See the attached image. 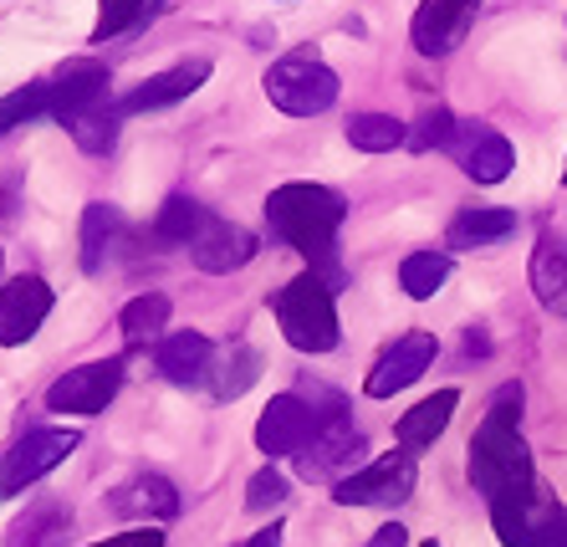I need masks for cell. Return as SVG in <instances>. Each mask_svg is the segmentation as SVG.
<instances>
[{
    "instance_id": "cell-1",
    "label": "cell",
    "mask_w": 567,
    "mask_h": 547,
    "mask_svg": "<svg viewBox=\"0 0 567 547\" xmlns=\"http://www.w3.org/2000/svg\"><path fill=\"white\" fill-rule=\"evenodd\" d=\"M348 220V200L332 185H312V179H291V185H277L266 195V226L281 246H291L297 256L312 261V271L338 292L343 281V267L332 256V240Z\"/></svg>"
},
{
    "instance_id": "cell-2",
    "label": "cell",
    "mask_w": 567,
    "mask_h": 547,
    "mask_svg": "<svg viewBox=\"0 0 567 547\" xmlns=\"http://www.w3.org/2000/svg\"><path fill=\"white\" fill-rule=\"evenodd\" d=\"M522 404H527V389L502 384L486 400V420L471 435V486L486 502L516 492V486H532V451L522 441Z\"/></svg>"
},
{
    "instance_id": "cell-3",
    "label": "cell",
    "mask_w": 567,
    "mask_h": 547,
    "mask_svg": "<svg viewBox=\"0 0 567 547\" xmlns=\"http://www.w3.org/2000/svg\"><path fill=\"white\" fill-rule=\"evenodd\" d=\"M271 312H277V328L297 353H332L338 348V302H332V287L317 271L291 277L277 297H271Z\"/></svg>"
},
{
    "instance_id": "cell-4",
    "label": "cell",
    "mask_w": 567,
    "mask_h": 547,
    "mask_svg": "<svg viewBox=\"0 0 567 547\" xmlns=\"http://www.w3.org/2000/svg\"><path fill=\"white\" fill-rule=\"evenodd\" d=\"M271 107L291 113V118H317L338 103V72L322 62L317 52H291L281 62H271L261 78Z\"/></svg>"
},
{
    "instance_id": "cell-5",
    "label": "cell",
    "mask_w": 567,
    "mask_h": 547,
    "mask_svg": "<svg viewBox=\"0 0 567 547\" xmlns=\"http://www.w3.org/2000/svg\"><path fill=\"white\" fill-rule=\"evenodd\" d=\"M414 455L410 451H394V455H379L369 461L363 471H353L348 481L332 486V502L338 507H399V502H410L414 496Z\"/></svg>"
},
{
    "instance_id": "cell-6",
    "label": "cell",
    "mask_w": 567,
    "mask_h": 547,
    "mask_svg": "<svg viewBox=\"0 0 567 547\" xmlns=\"http://www.w3.org/2000/svg\"><path fill=\"white\" fill-rule=\"evenodd\" d=\"M363 451H369V441H363V430L348 420V414H332V420H322L312 435V445H307L302 455H297V476L302 481H348L353 471H363Z\"/></svg>"
},
{
    "instance_id": "cell-7",
    "label": "cell",
    "mask_w": 567,
    "mask_h": 547,
    "mask_svg": "<svg viewBox=\"0 0 567 547\" xmlns=\"http://www.w3.org/2000/svg\"><path fill=\"white\" fill-rule=\"evenodd\" d=\"M118 389H123V359L78 363V369H66V374L47 389V410H56V414H103Z\"/></svg>"
},
{
    "instance_id": "cell-8",
    "label": "cell",
    "mask_w": 567,
    "mask_h": 547,
    "mask_svg": "<svg viewBox=\"0 0 567 547\" xmlns=\"http://www.w3.org/2000/svg\"><path fill=\"white\" fill-rule=\"evenodd\" d=\"M317 410L302 400V394H277V400L261 410V420H256V451L266 455V461H281V455H297L312 445L317 435Z\"/></svg>"
},
{
    "instance_id": "cell-9",
    "label": "cell",
    "mask_w": 567,
    "mask_h": 547,
    "mask_svg": "<svg viewBox=\"0 0 567 547\" xmlns=\"http://www.w3.org/2000/svg\"><path fill=\"white\" fill-rule=\"evenodd\" d=\"M78 445H82L78 430H31L27 441H16V451L0 466V496H21L31 481H41L47 471L62 466Z\"/></svg>"
},
{
    "instance_id": "cell-10",
    "label": "cell",
    "mask_w": 567,
    "mask_h": 547,
    "mask_svg": "<svg viewBox=\"0 0 567 547\" xmlns=\"http://www.w3.org/2000/svg\"><path fill=\"white\" fill-rule=\"evenodd\" d=\"M47 82H52V107H47V118H56L62 128L103 113L107 93H113V72H107L103 62H66V68Z\"/></svg>"
},
{
    "instance_id": "cell-11",
    "label": "cell",
    "mask_w": 567,
    "mask_h": 547,
    "mask_svg": "<svg viewBox=\"0 0 567 547\" xmlns=\"http://www.w3.org/2000/svg\"><path fill=\"white\" fill-rule=\"evenodd\" d=\"M440 353V338L435 333H404L394 338V348H383L379 363L369 369V379H363V394L369 400H394L399 389H410L424 379V369L435 363Z\"/></svg>"
},
{
    "instance_id": "cell-12",
    "label": "cell",
    "mask_w": 567,
    "mask_h": 547,
    "mask_svg": "<svg viewBox=\"0 0 567 547\" xmlns=\"http://www.w3.org/2000/svg\"><path fill=\"white\" fill-rule=\"evenodd\" d=\"M52 287L41 277H11L6 287H0V348H21L31 343V338L41 333V322H47V312H52Z\"/></svg>"
},
{
    "instance_id": "cell-13",
    "label": "cell",
    "mask_w": 567,
    "mask_h": 547,
    "mask_svg": "<svg viewBox=\"0 0 567 547\" xmlns=\"http://www.w3.org/2000/svg\"><path fill=\"white\" fill-rule=\"evenodd\" d=\"M481 0H420V11L410 21V41L420 56H450L475 27Z\"/></svg>"
},
{
    "instance_id": "cell-14",
    "label": "cell",
    "mask_w": 567,
    "mask_h": 547,
    "mask_svg": "<svg viewBox=\"0 0 567 547\" xmlns=\"http://www.w3.org/2000/svg\"><path fill=\"white\" fill-rule=\"evenodd\" d=\"M256 236L246 226H236V220H220V215H210L205 220V230H199V240L189 246V261H195L199 271H210V277H230V271L251 267L256 261Z\"/></svg>"
},
{
    "instance_id": "cell-15",
    "label": "cell",
    "mask_w": 567,
    "mask_h": 547,
    "mask_svg": "<svg viewBox=\"0 0 567 547\" xmlns=\"http://www.w3.org/2000/svg\"><path fill=\"white\" fill-rule=\"evenodd\" d=\"M553 507L557 502L542 496L537 481H532V486H516V492H506V496H496V502H491V522H496L502 547H537L542 522L553 517Z\"/></svg>"
},
{
    "instance_id": "cell-16",
    "label": "cell",
    "mask_w": 567,
    "mask_h": 547,
    "mask_svg": "<svg viewBox=\"0 0 567 547\" xmlns=\"http://www.w3.org/2000/svg\"><path fill=\"white\" fill-rule=\"evenodd\" d=\"M450 154H455V164L471 174L475 185H502L506 174H512V164H516L512 144H506L496 128H486V123H461V134H455V144H450Z\"/></svg>"
},
{
    "instance_id": "cell-17",
    "label": "cell",
    "mask_w": 567,
    "mask_h": 547,
    "mask_svg": "<svg viewBox=\"0 0 567 547\" xmlns=\"http://www.w3.org/2000/svg\"><path fill=\"white\" fill-rule=\"evenodd\" d=\"M107 512H113V517H128V522L154 527V522L179 517V492H174V481L154 476V471H138V476L123 481L118 492L107 496Z\"/></svg>"
},
{
    "instance_id": "cell-18",
    "label": "cell",
    "mask_w": 567,
    "mask_h": 547,
    "mask_svg": "<svg viewBox=\"0 0 567 547\" xmlns=\"http://www.w3.org/2000/svg\"><path fill=\"white\" fill-rule=\"evenodd\" d=\"M205 82H210V62H205V56H189V62H179V68L148 78L144 87H133V93L118 103V113H154V107L185 103L189 93H199V87H205Z\"/></svg>"
},
{
    "instance_id": "cell-19",
    "label": "cell",
    "mask_w": 567,
    "mask_h": 547,
    "mask_svg": "<svg viewBox=\"0 0 567 547\" xmlns=\"http://www.w3.org/2000/svg\"><path fill=\"white\" fill-rule=\"evenodd\" d=\"M215 353H220V348H215L210 338H205V333H189V328H185V333L158 338L154 363H158V374L169 379V384L195 389V384H205V379H210Z\"/></svg>"
},
{
    "instance_id": "cell-20",
    "label": "cell",
    "mask_w": 567,
    "mask_h": 547,
    "mask_svg": "<svg viewBox=\"0 0 567 547\" xmlns=\"http://www.w3.org/2000/svg\"><path fill=\"white\" fill-rule=\"evenodd\" d=\"M123 246H128V215H123L118 205L93 200L82 210V271L97 277Z\"/></svg>"
},
{
    "instance_id": "cell-21",
    "label": "cell",
    "mask_w": 567,
    "mask_h": 547,
    "mask_svg": "<svg viewBox=\"0 0 567 547\" xmlns=\"http://www.w3.org/2000/svg\"><path fill=\"white\" fill-rule=\"evenodd\" d=\"M455 404H461V389H440V394H430V400H420L414 410L399 414V425H394V441L404 445L410 455L430 451V445L445 435V425L455 420Z\"/></svg>"
},
{
    "instance_id": "cell-22",
    "label": "cell",
    "mask_w": 567,
    "mask_h": 547,
    "mask_svg": "<svg viewBox=\"0 0 567 547\" xmlns=\"http://www.w3.org/2000/svg\"><path fill=\"white\" fill-rule=\"evenodd\" d=\"M532 292H537L542 312L567 318V246L557 236H542L537 251H532Z\"/></svg>"
},
{
    "instance_id": "cell-23",
    "label": "cell",
    "mask_w": 567,
    "mask_h": 547,
    "mask_svg": "<svg viewBox=\"0 0 567 547\" xmlns=\"http://www.w3.org/2000/svg\"><path fill=\"white\" fill-rule=\"evenodd\" d=\"M506 236H516V210L475 205V210H461L450 220L445 246H455V251H486V246H502Z\"/></svg>"
},
{
    "instance_id": "cell-24",
    "label": "cell",
    "mask_w": 567,
    "mask_h": 547,
    "mask_svg": "<svg viewBox=\"0 0 567 547\" xmlns=\"http://www.w3.org/2000/svg\"><path fill=\"white\" fill-rule=\"evenodd\" d=\"M256 379H261V353H256L251 343H225L220 353H215L205 384H210L215 400H240Z\"/></svg>"
},
{
    "instance_id": "cell-25",
    "label": "cell",
    "mask_w": 567,
    "mask_h": 547,
    "mask_svg": "<svg viewBox=\"0 0 567 547\" xmlns=\"http://www.w3.org/2000/svg\"><path fill=\"white\" fill-rule=\"evenodd\" d=\"M118 328H123V343L128 348H148L154 338H164V328H169V297L138 292L128 308L118 312Z\"/></svg>"
},
{
    "instance_id": "cell-26",
    "label": "cell",
    "mask_w": 567,
    "mask_h": 547,
    "mask_svg": "<svg viewBox=\"0 0 567 547\" xmlns=\"http://www.w3.org/2000/svg\"><path fill=\"white\" fill-rule=\"evenodd\" d=\"M205 220H210V210H205L199 200H189V195H169L164 210L154 215V240H164V246H195L199 230H205Z\"/></svg>"
},
{
    "instance_id": "cell-27",
    "label": "cell",
    "mask_w": 567,
    "mask_h": 547,
    "mask_svg": "<svg viewBox=\"0 0 567 547\" xmlns=\"http://www.w3.org/2000/svg\"><path fill=\"white\" fill-rule=\"evenodd\" d=\"M450 271H455V261H450L445 251H410L399 261V287H404V297H414V302H430L450 281Z\"/></svg>"
},
{
    "instance_id": "cell-28",
    "label": "cell",
    "mask_w": 567,
    "mask_h": 547,
    "mask_svg": "<svg viewBox=\"0 0 567 547\" xmlns=\"http://www.w3.org/2000/svg\"><path fill=\"white\" fill-rule=\"evenodd\" d=\"M348 144L363 148V154H389V148L410 144V128L389 113H353L348 118Z\"/></svg>"
},
{
    "instance_id": "cell-29",
    "label": "cell",
    "mask_w": 567,
    "mask_h": 547,
    "mask_svg": "<svg viewBox=\"0 0 567 547\" xmlns=\"http://www.w3.org/2000/svg\"><path fill=\"white\" fill-rule=\"evenodd\" d=\"M164 0H97V27H93V41H113L123 31H133L138 21L158 11Z\"/></svg>"
},
{
    "instance_id": "cell-30",
    "label": "cell",
    "mask_w": 567,
    "mask_h": 547,
    "mask_svg": "<svg viewBox=\"0 0 567 547\" xmlns=\"http://www.w3.org/2000/svg\"><path fill=\"white\" fill-rule=\"evenodd\" d=\"M47 107H52V82H27V87L6 93L0 97V134H11L16 123L41 118Z\"/></svg>"
},
{
    "instance_id": "cell-31",
    "label": "cell",
    "mask_w": 567,
    "mask_h": 547,
    "mask_svg": "<svg viewBox=\"0 0 567 547\" xmlns=\"http://www.w3.org/2000/svg\"><path fill=\"white\" fill-rule=\"evenodd\" d=\"M455 134H461V118L450 113V107H424L420 113V128L410 134V148L414 154H430V148H445L450 154V144H455Z\"/></svg>"
},
{
    "instance_id": "cell-32",
    "label": "cell",
    "mask_w": 567,
    "mask_h": 547,
    "mask_svg": "<svg viewBox=\"0 0 567 547\" xmlns=\"http://www.w3.org/2000/svg\"><path fill=\"white\" fill-rule=\"evenodd\" d=\"M118 107H103V113H93V118H82V123H72L66 134L78 138V148L82 154H113V144H118Z\"/></svg>"
},
{
    "instance_id": "cell-33",
    "label": "cell",
    "mask_w": 567,
    "mask_h": 547,
    "mask_svg": "<svg viewBox=\"0 0 567 547\" xmlns=\"http://www.w3.org/2000/svg\"><path fill=\"white\" fill-rule=\"evenodd\" d=\"M287 502V476H281L277 466H261L251 476V486H246V507L251 512H271Z\"/></svg>"
},
{
    "instance_id": "cell-34",
    "label": "cell",
    "mask_w": 567,
    "mask_h": 547,
    "mask_svg": "<svg viewBox=\"0 0 567 547\" xmlns=\"http://www.w3.org/2000/svg\"><path fill=\"white\" fill-rule=\"evenodd\" d=\"M93 547H164V533L158 527H138V533H113Z\"/></svg>"
},
{
    "instance_id": "cell-35",
    "label": "cell",
    "mask_w": 567,
    "mask_h": 547,
    "mask_svg": "<svg viewBox=\"0 0 567 547\" xmlns=\"http://www.w3.org/2000/svg\"><path fill=\"white\" fill-rule=\"evenodd\" d=\"M537 547H567V507H553V517L542 522Z\"/></svg>"
},
{
    "instance_id": "cell-36",
    "label": "cell",
    "mask_w": 567,
    "mask_h": 547,
    "mask_svg": "<svg viewBox=\"0 0 567 547\" xmlns=\"http://www.w3.org/2000/svg\"><path fill=\"white\" fill-rule=\"evenodd\" d=\"M363 547H410V533H404L399 522H389V527H379V533H373Z\"/></svg>"
},
{
    "instance_id": "cell-37",
    "label": "cell",
    "mask_w": 567,
    "mask_h": 547,
    "mask_svg": "<svg viewBox=\"0 0 567 547\" xmlns=\"http://www.w3.org/2000/svg\"><path fill=\"white\" fill-rule=\"evenodd\" d=\"M246 547H281V527H261V533H256Z\"/></svg>"
},
{
    "instance_id": "cell-38",
    "label": "cell",
    "mask_w": 567,
    "mask_h": 547,
    "mask_svg": "<svg viewBox=\"0 0 567 547\" xmlns=\"http://www.w3.org/2000/svg\"><path fill=\"white\" fill-rule=\"evenodd\" d=\"M420 547H440V543H420Z\"/></svg>"
},
{
    "instance_id": "cell-39",
    "label": "cell",
    "mask_w": 567,
    "mask_h": 547,
    "mask_svg": "<svg viewBox=\"0 0 567 547\" xmlns=\"http://www.w3.org/2000/svg\"><path fill=\"white\" fill-rule=\"evenodd\" d=\"M563 185H567V169H563Z\"/></svg>"
}]
</instances>
